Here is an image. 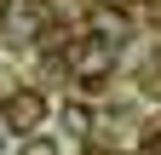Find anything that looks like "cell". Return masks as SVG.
Here are the masks:
<instances>
[{
	"label": "cell",
	"instance_id": "cell-2",
	"mask_svg": "<svg viewBox=\"0 0 161 155\" xmlns=\"http://www.w3.org/2000/svg\"><path fill=\"white\" fill-rule=\"evenodd\" d=\"M0 121H6V132H17V138H29V132H40L46 126V98L40 92H12L6 104H0Z\"/></svg>",
	"mask_w": 161,
	"mask_h": 155
},
{
	"label": "cell",
	"instance_id": "cell-4",
	"mask_svg": "<svg viewBox=\"0 0 161 155\" xmlns=\"http://www.w3.org/2000/svg\"><path fill=\"white\" fill-rule=\"evenodd\" d=\"M86 35H98V40L121 46V40L132 35V17L121 12V6H92V17H86Z\"/></svg>",
	"mask_w": 161,
	"mask_h": 155
},
{
	"label": "cell",
	"instance_id": "cell-3",
	"mask_svg": "<svg viewBox=\"0 0 161 155\" xmlns=\"http://www.w3.org/2000/svg\"><path fill=\"white\" fill-rule=\"evenodd\" d=\"M0 29H6V40H35L40 29H46V6L40 0H6L0 6Z\"/></svg>",
	"mask_w": 161,
	"mask_h": 155
},
{
	"label": "cell",
	"instance_id": "cell-5",
	"mask_svg": "<svg viewBox=\"0 0 161 155\" xmlns=\"http://www.w3.org/2000/svg\"><path fill=\"white\" fill-rule=\"evenodd\" d=\"M64 132H69V138H86V132H92V109L86 104H64Z\"/></svg>",
	"mask_w": 161,
	"mask_h": 155
},
{
	"label": "cell",
	"instance_id": "cell-1",
	"mask_svg": "<svg viewBox=\"0 0 161 155\" xmlns=\"http://www.w3.org/2000/svg\"><path fill=\"white\" fill-rule=\"evenodd\" d=\"M64 63L75 69V81H86V86H104L109 75H115V46H109V40H98V35H80V40H69Z\"/></svg>",
	"mask_w": 161,
	"mask_h": 155
},
{
	"label": "cell",
	"instance_id": "cell-6",
	"mask_svg": "<svg viewBox=\"0 0 161 155\" xmlns=\"http://www.w3.org/2000/svg\"><path fill=\"white\" fill-rule=\"evenodd\" d=\"M17 155H58V144H52V138H35V132H29V138H23V149H17Z\"/></svg>",
	"mask_w": 161,
	"mask_h": 155
}]
</instances>
